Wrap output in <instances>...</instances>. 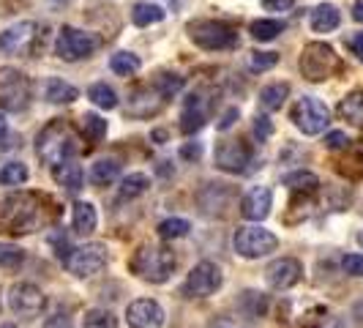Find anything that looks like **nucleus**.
I'll return each instance as SVG.
<instances>
[{"instance_id": "9d476101", "label": "nucleus", "mask_w": 363, "mask_h": 328, "mask_svg": "<svg viewBox=\"0 0 363 328\" xmlns=\"http://www.w3.org/2000/svg\"><path fill=\"white\" fill-rule=\"evenodd\" d=\"M290 118L292 124L301 129L303 134H323L330 124V109L320 102V99H314V96H301L290 109Z\"/></svg>"}, {"instance_id": "ddd939ff", "label": "nucleus", "mask_w": 363, "mask_h": 328, "mask_svg": "<svg viewBox=\"0 0 363 328\" xmlns=\"http://www.w3.org/2000/svg\"><path fill=\"white\" fill-rule=\"evenodd\" d=\"M255 159V151L246 140H224L216 148V167L224 173H246Z\"/></svg>"}, {"instance_id": "1a4fd4ad", "label": "nucleus", "mask_w": 363, "mask_h": 328, "mask_svg": "<svg viewBox=\"0 0 363 328\" xmlns=\"http://www.w3.org/2000/svg\"><path fill=\"white\" fill-rule=\"evenodd\" d=\"M233 246L240 257L246 260H259V257L271 255L279 246V238L273 236L271 230L259 227V224H246V227H238L235 238H233Z\"/></svg>"}, {"instance_id": "412c9836", "label": "nucleus", "mask_w": 363, "mask_h": 328, "mask_svg": "<svg viewBox=\"0 0 363 328\" xmlns=\"http://www.w3.org/2000/svg\"><path fill=\"white\" fill-rule=\"evenodd\" d=\"M52 178L57 186H63L69 195H77L82 189V167L77 162H63L52 167Z\"/></svg>"}, {"instance_id": "c9c22d12", "label": "nucleus", "mask_w": 363, "mask_h": 328, "mask_svg": "<svg viewBox=\"0 0 363 328\" xmlns=\"http://www.w3.org/2000/svg\"><path fill=\"white\" fill-rule=\"evenodd\" d=\"M189 230H191V224L186 222V219H164L162 224H159V236L164 241H175V238H183L189 236Z\"/></svg>"}, {"instance_id": "603ef678", "label": "nucleus", "mask_w": 363, "mask_h": 328, "mask_svg": "<svg viewBox=\"0 0 363 328\" xmlns=\"http://www.w3.org/2000/svg\"><path fill=\"white\" fill-rule=\"evenodd\" d=\"M0 328H17V326H11V323H6V326H0Z\"/></svg>"}, {"instance_id": "dca6fc26", "label": "nucleus", "mask_w": 363, "mask_h": 328, "mask_svg": "<svg viewBox=\"0 0 363 328\" xmlns=\"http://www.w3.org/2000/svg\"><path fill=\"white\" fill-rule=\"evenodd\" d=\"M126 323L128 328H162L164 323L162 304L153 301V298H137V301H131L126 310Z\"/></svg>"}, {"instance_id": "cd10ccee", "label": "nucleus", "mask_w": 363, "mask_h": 328, "mask_svg": "<svg viewBox=\"0 0 363 328\" xmlns=\"http://www.w3.org/2000/svg\"><path fill=\"white\" fill-rule=\"evenodd\" d=\"M164 19V9L156 3H134L131 9V22L137 28H147V25H156Z\"/></svg>"}, {"instance_id": "423d86ee", "label": "nucleus", "mask_w": 363, "mask_h": 328, "mask_svg": "<svg viewBox=\"0 0 363 328\" xmlns=\"http://www.w3.org/2000/svg\"><path fill=\"white\" fill-rule=\"evenodd\" d=\"M298 69L301 74L309 80V82H325L333 74L342 69V60L336 50L325 44V41H311L303 47L301 53V60H298Z\"/></svg>"}, {"instance_id": "ea45409f", "label": "nucleus", "mask_w": 363, "mask_h": 328, "mask_svg": "<svg viewBox=\"0 0 363 328\" xmlns=\"http://www.w3.org/2000/svg\"><path fill=\"white\" fill-rule=\"evenodd\" d=\"M342 268H345V273H350V276L363 279V255H347L345 260H342Z\"/></svg>"}, {"instance_id": "6ab92c4d", "label": "nucleus", "mask_w": 363, "mask_h": 328, "mask_svg": "<svg viewBox=\"0 0 363 328\" xmlns=\"http://www.w3.org/2000/svg\"><path fill=\"white\" fill-rule=\"evenodd\" d=\"M339 22H342V14H339V9H336L333 3H320V6L311 11V19H309L314 33H330V31L339 28Z\"/></svg>"}, {"instance_id": "f8f14e48", "label": "nucleus", "mask_w": 363, "mask_h": 328, "mask_svg": "<svg viewBox=\"0 0 363 328\" xmlns=\"http://www.w3.org/2000/svg\"><path fill=\"white\" fill-rule=\"evenodd\" d=\"M224 285V273L218 268L216 263H197L189 276H186V285H183V293L189 295V298H208V295H213Z\"/></svg>"}, {"instance_id": "f03ea898", "label": "nucleus", "mask_w": 363, "mask_h": 328, "mask_svg": "<svg viewBox=\"0 0 363 328\" xmlns=\"http://www.w3.org/2000/svg\"><path fill=\"white\" fill-rule=\"evenodd\" d=\"M36 151L44 162L57 167V164L63 162H72V156L79 153V137L74 134L69 121L55 118V121H50L47 126L38 131Z\"/></svg>"}, {"instance_id": "2eb2a0df", "label": "nucleus", "mask_w": 363, "mask_h": 328, "mask_svg": "<svg viewBox=\"0 0 363 328\" xmlns=\"http://www.w3.org/2000/svg\"><path fill=\"white\" fill-rule=\"evenodd\" d=\"M303 276V266L295 257H279L265 268V282L273 290H290L292 285H298Z\"/></svg>"}, {"instance_id": "a211bd4d", "label": "nucleus", "mask_w": 363, "mask_h": 328, "mask_svg": "<svg viewBox=\"0 0 363 328\" xmlns=\"http://www.w3.org/2000/svg\"><path fill=\"white\" fill-rule=\"evenodd\" d=\"M273 208V192L268 186H252L240 200V217L249 222H262Z\"/></svg>"}, {"instance_id": "2f4dec72", "label": "nucleus", "mask_w": 363, "mask_h": 328, "mask_svg": "<svg viewBox=\"0 0 363 328\" xmlns=\"http://www.w3.org/2000/svg\"><path fill=\"white\" fill-rule=\"evenodd\" d=\"M88 99L101 109L118 107V93H115V88H109L107 82H93L91 88H88Z\"/></svg>"}, {"instance_id": "393cba45", "label": "nucleus", "mask_w": 363, "mask_h": 328, "mask_svg": "<svg viewBox=\"0 0 363 328\" xmlns=\"http://www.w3.org/2000/svg\"><path fill=\"white\" fill-rule=\"evenodd\" d=\"M281 183L292 189V192H303V195H311V192H317V186H320V178L309 173V170H295V173H287Z\"/></svg>"}, {"instance_id": "0eeeda50", "label": "nucleus", "mask_w": 363, "mask_h": 328, "mask_svg": "<svg viewBox=\"0 0 363 328\" xmlns=\"http://www.w3.org/2000/svg\"><path fill=\"white\" fill-rule=\"evenodd\" d=\"M30 96H33V85H30L28 74L11 69V66L0 69V109L19 112L30 104Z\"/></svg>"}, {"instance_id": "39448f33", "label": "nucleus", "mask_w": 363, "mask_h": 328, "mask_svg": "<svg viewBox=\"0 0 363 328\" xmlns=\"http://www.w3.org/2000/svg\"><path fill=\"white\" fill-rule=\"evenodd\" d=\"M186 33L200 50H208V53L238 47V31L221 19H191L186 25Z\"/></svg>"}, {"instance_id": "4be33fe9", "label": "nucleus", "mask_w": 363, "mask_h": 328, "mask_svg": "<svg viewBox=\"0 0 363 328\" xmlns=\"http://www.w3.org/2000/svg\"><path fill=\"white\" fill-rule=\"evenodd\" d=\"M205 121H208V112L200 104V96H189L186 109L181 115V131L183 134H194V131H200L205 126Z\"/></svg>"}, {"instance_id": "e433bc0d", "label": "nucleus", "mask_w": 363, "mask_h": 328, "mask_svg": "<svg viewBox=\"0 0 363 328\" xmlns=\"http://www.w3.org/2000/svg\"><path fill=\"white\" fill-rule=\"evenodd\" d=\"M25 260V252L14 244H0V268H17Z\"/></svg>"}, {"instance_id": "b1692460", "label": "nucleus", "mask_w": 363, "mask_h": 328, "mask_svg": "<svg viewBox=\"0 0 363 328\" xmlns=\"http://www.w3.org/2000/svg\"><path fill=\"white\" fill-rule=\"evenodd\" d=\"M339 115L347 124L363 129V91H352L350 96H345L339 104Z\"/></svg>"}, {"instance_id": "3c124183", "label": "nucleus", "mask_w": 363, "mask_h": 328, "mask_svg": "<svg viewBox=\"0 0 363 328\" xmlns=\"http://www.w3.org/2000/svg\"><path fill=\"white\" fill-rule=\"evenodd\" d=\"M358 244H361V249H363V230L358 233Z\"/></svg>"}, {"instance_id": "aec40b11", "label": "nucleus", "mask_w": 363, "mask_h": 328, "mask_svg": "<svg viewBox=\"0 0 363 328\" xmlns=\"http://www.w3.org/2000/svg\"><path fill=\"white\" fill-rule=\"evenodd\" d=\"M99 224V214L93 208V202H74L72 208V227L77 236H91Z\"/></svg>"}, {"instance_id": "4c0bfd02", "label": "nucleus", "mask_w": 363, "mask_h": 328, "mask_svg": "<svg viewBox=\"0 0 363 328\" xmlns=\"http://www.w3.org/2000/svg\"><path fill=\"white\" fill-rule=\"evenodd\" d=\"M279 63V55L276 53H252L249 55V66L252 72H268Z\"/></svg>"}, {"instance_id": "5701e85b", "label": "nucleus", "mask_w": 363, "mask_h": 328, "mask_svg": "<svg viewBox=\"0 0 363 328\" xmlns=\"http://www.w3.org/2000/svg\"><path fill=\"white\" fill-rule=\"evenodd\" d=\"M44 99L50 102V104H72L79 99V91L69 85V82H63L60 77H52V80H47V85H44Z\"/></svg>"}, {"instance_id": "a18cd8bd", "label": "nucleus", "mask_w": 363, "mask_h": 328, "mask_svg": "<svg viewBox=\"0 0 363 328\" xmlns=\"http://www.w3.org/2000/svg\"><path fill=\"white\" fill-rule=\"evenodd\" d=\"M350 50H352V53H355V58L363 63V31L350 38Z\"/></svg>"}, {"instance_id": "de8ad7c7", "label": "nucleus", "mask_w": 363, "mask_h": 328, "mask_svg": "<svg viewBox=\"0 0 363 328\" xmlns=\"http://www.w3.org/2000/svg\"><path fill=\"white\" fill-rule=\"evenodd\" d=\"M183 156H186V159H191V156L197 159V156H200V146H186L183 148Z\"/></svg>"}, {"instance_id": "79ce46f5", "label": "nucleus", "mask_w": 363, "mask_h": 328, "mask_svg": "<svg viewBox=\"0 0 363 328\" xmlns=\"http://www.w3.org/2000/svg\"><path fill=\"white\" fill-rule=\"evenodd\" d=\"M265 11H290L295 6V0H262Z\"/></svg>"}, {"instance_id": "37998d69", "label": "nucleus", "mask_w": 363, "mask_h": 328, "mask_svg": "<svg viewBox=\"0 0 363 328\" xmlns=\"http://www.w3.org/2000/svg\"><path fill=\"white\" fill-rule=\"evenodd\" d=\"M41 328H74V326H72V320H69V317H63V315H52V317H50Z\"/></svg>"}, {"instance_id": "473e14b6", "label": "nucleus", "mask_w": 363, "mask_h": 328, "mask_svg": "<svg viewBox=\"0 0 363 328\" xmlns=\"http://www.w3.org/2000/svg\"><path fill=\"white\" fill-rule=\"evenodd\" d=\"M281 31H284V25L279 19H257V22H252V28H249V33L257 41H273Z\"/></svg>"}, {"instance_id": "20e7f679", "label": "nucleus", "mask_w": 363, "mask_h": 328, "mask_svg": "<svg viewBox=\"0 0 363 328\" xmlns=\"http://www.w3.org/2000/svg\"><path fill=\"white\" fill-rule=\"evenodd\" d=\"M131 271L145 282L162 285L175 271V255L167 246H159V244H143L137 249L134 260H131Z\"/></svg>"}, {"instance_id": "49530a36", "label": "nucleus", "mask_w": 363, "mask_h": 328, "mask_svg": "<svg viewBox=\"0 0 363 328\" xmlns=\"http://www.w3.org/2000/svg\"><path fill=\"white\" fill-rule=\"evenodd\" d=\"M352 19H355V22H363V0H355V3H352Z\"/></svg>"}, {"instance_id": "7c9ffc66", "label": "nucleus", "mask_w": 363, "mask_h": 328, "mask_svg": "<svg viewBox=\"0 0 363 328\" xmlns=\"http://www.w3.org/2000/svg\"><path fill=\"white\" fill-rule=\"evenodd\" d=\"M109 69L121 77H131L143 69V60L137 58L134 53H115L109 58Z\"/></svg>"}, {"instance_id": "72a5a7b5", "label": "nucleus", "mask_w": 363, "mask_h": 328, "mask_svg": "<svg viewBox=\"0 0 363 328\" xmlns=\"http://www.w3.org/2000/svg\"><path fill=\"white\" fill-rule=\"evenodd\" d=\"M28 181V167L22 162H9L0 167V186H19Z\"/></svg>"}, {"instance_id": "6e6552de", "label": "nucleus", "mask_w": 363, "mask_h": 328, "mask_svg": "<svg viewBox=\"0 0 363 328\" xmlns=\"http://www.w3.org/2000/svg\"><path fill=\"white\" fill-rule=\"evenodd\" d=\"M101 47V36L96 33H88V31H79V28H72V25H63L60 33H57V41H55V53L63 60H82L93 55Z\"/></svg>"}, {"instance_id": "09e8293b", "label": "nucleus", "mask_w": 363, "mask_h": 328, "mask_svg": "<svg viewBox=\"0 0 363 328\" xmlns=\"http://www.w3.org/2000/svg\"><path fill=\"white\" fill-rule=\"evenodd\" d=\"M3 134H6V118L0 115V137H3Z\"/></svg>"}, {"instance_id": "58836bf2", "label": "nucleus", "mask_w": 363, "mask_h": 328, "mask_svg": "<svg viewBox=\"0 0 363 328\" xmlns=\"http://www.w3.org/2000/svg\"><path fill=\"white\" fill-rule=\"evenodd\" d=\"M271 134H273L271 118H268V115H257V118H255V137L259 140V143H265Z\"/></svg>"}, {"instance_id": "c85d7f7f", "label": "nucleus", "mask_w": 363, "mask_h": 328, "mask_svg": "<svg viewBox=\"0 0 363 328\" xmlns=\"http://www.w3.org/2000/svg\"><path fill=\"white\" fill-rule=\"evenodd\" d=\"M121 175V162L118 159H99L91 167V181L96 186H107Z\"/></svg>"}, {"instance_id": "4468645a", "label": "nucleus", "mask_w": 363, "mask_h": 328, "mask_svg": "<svg viewBox=\"0 0 363 328\" xmlns=\"http://www.w3.org/2000/svg\"><path fill=\"white\" fill-rule=\"evenodd\" d=\"M44 304H47L44 293L38 290L36 285H30V282H17L9 290V310L19 315V317H36L38 312L44 310Z\"/></svg>"}, {"instance_id": "f704fd0d", "label": "nucleus", "mask_w": 363, "mask_h": 328, "mask_svg": "<svg viewBox=\"0 0 363 328\" xmlns=\"http://www.w3.org/2000/svg\"><path fill=\"white\" fill-rule=\"evenodd\" d=\"M85 328H118V317L109 310H88L82 317Z\"/></svg>"}, {"instance_id": "bb28decb", "label": "nucleus", "mask_w": 363, "mask_h": 328, "mask_svg": "<svg viewBox=\"0 0 363 328\" xmlns=\"http://www.w3.org/2000/svg\"><path fill=\"white\" fill-rule=\"evenodd\" d=\"M287 96H290V85L287 82H273V85H265L259 91V104L268 112H273V109H281V104L287 102Z\"/></svg>"}, {"instance_id": "c03bdc74", "label": "nucleus", "mask_w": 363, "mask_h": 328, "mask_svg": "<svg viewBox=\"0 0 363 328\" xmlns=\"http://www.w3.org/2000/svg\"><path fill=\"white\" fill-rule=\"evenodd\" d=\"M235 118H238V107L227 109V112L221 115V121H218V131H227V129L235 124Z\"/></svg>"}, {"instance_id": "f3484780", "label": "nucleus", "mask_w": 363, "mask_h": 328, "mask_svg": "<svg viewBox=\"0 0 363 328\" xmlns=\"http://www.w3.org/2000/svg\"><path fill=\"white\" fill-rule=\"evenodd\" d=\"M33 36H36V22H17L11 28H6L0 33V58H11V55L25 53L30 47Z\"/></svg>"}, {"instance_id": "a878e982", "label": "nucleus", "mask_w": 363, "mask_h": 328, "mask_svg": "<svg viewBox=\"0 0 363 328\" xmlns=\"http://www.w3.org/2000/svg\"><path fill=\"white\" fill-rule=\"evenodd\" d=\"M79 129H82L85 140L93 143V146L107 137V121H104L101 115H96V112H85V115L79 118Z\"/></svg>"}, {"instance_id": "7ed1b4c3", "label": "nucleus", "mask_w": 363, "mask_h": 328, "mask_svg": "<svg viewBox=\"0 0 363 328\" xmlns=\"http://www.w3.org/2000/svg\"><path fill=\"white\" fill-rule=\"evenodd\" d=\"M41 197L38 195H11L0 202V224L9 233H33L41 219Z\"/></svg>"}, {"instance_id": "8fccbe9b", "label": "nucleus", "mask_w": 363, "mask_h": 328, "mask_svg": "<svg viewBox=\"0 0 363 328\" xmlns=\"http://www.w3.org/2000/svg\"><path fill=\"white\" fill-rule=\"evenodd\" d=\"M355 315H361L358 320H361V323H363V301H361V304H358V307H355Z\"/></svg>"}, {"instance_id": "c756f323", "label": "nucleus", "mask_w": 363, "mask_h": 328, "mask_svg": "<svg viewBox=\"0 0 363 328\" xmlns=\"http://www.w3.org/2000/svg\"><path fill=\"white\" fill-rule=\"evenodd\" d=\"M147 189H150V178H147L145 173H131V175H126L121 181V197L123 200H134V197L145 195Z\"/></svg>"}, {"instance_id": "f257e3e1", "label": "nucleus", "mask_w": 363, "mask_h": 328, "mask_svg": "<svg viewBox=\"0 0 363 328\" xmlns=\"http://www.w3.org/2000/svg\"><path fill=\"white\" fill-rule=\"evenodd\" d=\"M183 91V77L181 74H172V72H162L153 77V82H147L143 88L128 96V107L126 115L131 118H153L159 115L167 102L175 96V93Z\"/></svg>"}, {"instance_id": "9b49d317", "label": "nucleus", "mask_w": 363, "mask_h": 328, "mask_svg": "<svg viewBox=\"0 0 363 328\" xmlns=\"http://www.w3.org/2000/svg\"><path fill=\"white\" fill-rule=\"evenodd\" d=\"M107 246L104 244H85V246H77L69 255L63 257V266L66 271L79 276V279H88L93 273L104 271L107 268Z\"/></svg>"}, {"instance_id": "a19ab883", "label": "nucleus", "mask_w": 363, "mask_h": 328, "mask_svg": "<svg viewBox=\"0 0 363 328\" xmlns=\"http://www.w3.org/2000/svg\"><path fill=\"white\" fill-rule=\"evenodd\" d=\"M347 146H350V137H347L345 131H330L325 137V148H330V151H342Z\"/></svg>"}]
</instances>
